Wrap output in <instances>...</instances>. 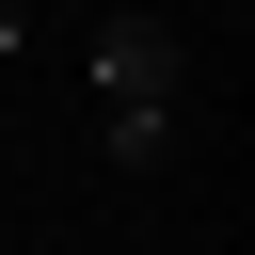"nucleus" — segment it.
I'll return each instance as SVG.
<instances>
[{"label": "nucleus", "mask_w": 255, "mask_h": 255, "mask_svg": "<svg viewBox=\"0 0 255 255\" xmlns=\"http://www.w3.org/2000/svg\"><path fill=\"white\" fill-rule=\"evenodd\" d=\"M96 96H112V112H175V96H191L175 16H96Z\"/></svg>", "instance_id": "obj_1"}, {"label": "nucleus", "mask_w": 255, "mask_h": 255, "mask_svg": "<svg viewBox=\"0 0 255 255\" xmlns=\"http://www.w3.org/2000/svg\"><path fill=\"white\" fill-rule=\"evenodd\" d=\"M96 143H112V159H128V175H159V159H175V112H112V128H96Z\"/></svg>", "instance_id": "obj_2"}, {"label": "nucleus", "mask_w": 255, "mask_h": 255, "mask_svg": "<svg viewBox=\"0 0 255 255\" xmlns=\"http://www.w3.org/2000/svg\"><path fill=\"white\" fill-rule=\"evenodd\" d=\"M16 32H32V16H16V0H0V48H16Z\"/></svg>", "instance_id": "obj_3"}]
</instances>
